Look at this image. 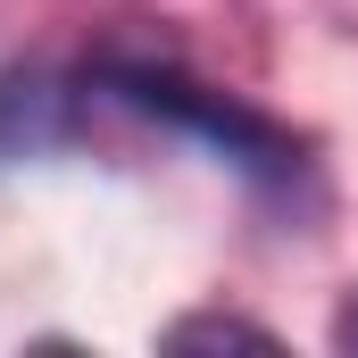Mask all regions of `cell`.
Masks as SVG:
<instances>
[{"label":"cell","instance_id":"3","mask_svg":"<svg viewBox=\"0 0 358 358\" xmlns=\"http://www.w3.org/2000/svg\"><path fill=\"white\" fill-rule=\"evenodd\" d=\"M334 350H358V292L342 300V317H334Z\"/></svg>","mask_w":358,"mask_h":358},{"label":"cell","instance_id":"2","mask_svg":"<svg viewBox=\"0 0 358 358\" xmlns=\"http://www.w3.org/2000/svg\"><path fill=\"white\" fill-rule=\"evenodd\" d=\"M167 350H275V334L250 325V317H217V308H200V317H176V325H167Z\"/></svg>","mask_w":358,"mask_h":358},{"label":"cell","instance_id":"1","mask_svg":"<svg viewBox=\"0 0 358 358\" xmlns=\"http://www.w3.org/2000/svg\"><path fill=\"white\" fill-rule=\"evenodd\" d=\"M100 92L125 100L134 117H159V125L192 134L200 150H217L225 167H242V176H259V183H292L300 167H308V159H300V134H283V125L259 117L250 100L200 84V76H183V67H159V59H108V67H100Z\"/></svg>","mask_w":358,"mask_h":358}]
</instances>
